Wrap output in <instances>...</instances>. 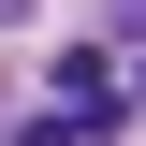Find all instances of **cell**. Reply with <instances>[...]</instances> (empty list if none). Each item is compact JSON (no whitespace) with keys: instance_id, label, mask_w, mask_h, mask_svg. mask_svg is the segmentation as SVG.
Returning a JSON list of instances; mask_svg holds the SVG:
<instances>
[{"instance_id":"cell-2","label":"cell","mask_w":146,"mask_h":146,"mask_svg":"<svg viewBox=\"0 0 146 146\" xmlns=\"http://www.w3.org/2000/svg\"><path fill=\"white\" fill-rule=\"evenodd\" d=\"M131 102H146V44H131Z\"/></svg>"},{"instance_id":"cell-3","label":"cell","mask_w":146,"mask_h":146,"mask_svg":"<svg viewBox=\"0 0 146 146\" xmlns=\"http://www.w3.org/2000/svg\"><path fill=\"white\" fill-rule=\"evenodd\" d=\"M15 15H29V0H0V29H15Z\"/></svg>"},{"instance_id":"cell-1","label":"cell","mask_w":146,"mask_h":146,"mask_svg":"<svg viewBox=\"0 0 146 146\" xmlns=\"http://www.w3.org/2000/svg\"><path fill=\"white\" fill-rule=\"evenodd\" d=\"M102 29H117V44H146V0H102Z\"/></svg>"}]
</instances>
